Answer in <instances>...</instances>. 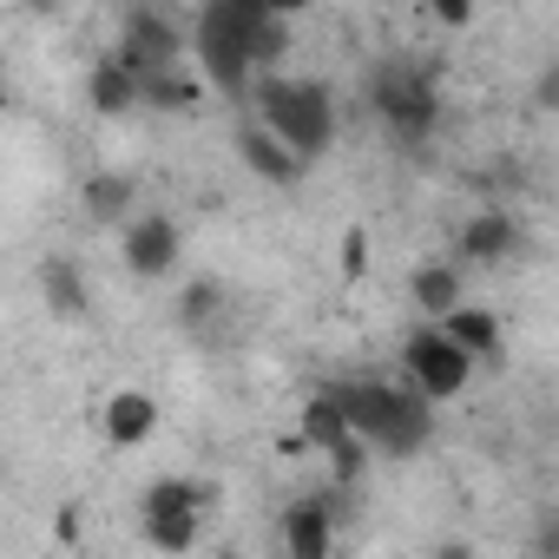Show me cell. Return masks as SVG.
I'll use <instances>...</instances> for the list:
<instances>
[{
  "instance_id": "obj_5",
  "label": "cell",
  "mask_w": 559,
  "mask_h": 559,
  "mask_svg": "<svg viewBox=\"0 0 559 559\" xmlns=\"http://www.w3.org/2000/svg\"><path fill=\"white\" fill-rule=\"evenodd\" d=\"M402 362H408V389H421L428 402H454V395L467 389V376H474V356L454 349L435 323L402 343Z\"/></svg>"
},
{
  "instance_id": "obj_2",
  "label": "cell",
  "mask_w": 559,
  "mask_h": 559,
  "mask_svg": "<svg viewBox=\"0 0 559 559\" xmlns=\"http://www.w3.org/2000/svg\"><path fill=\"white\" fill-rule=\"evenodd\" d=\"M257 119L284 139V145H297L304 158H323L330 145H336V93H330V80H284V73H257Z\"/></svg>"
},
{
  "instance_id": "obj_12",
  "label": "cell",
  "mask_w": 559,
  "mask_h": 559,
  "mask_svg": "<svg viewBox=\"0 0 559 559\" xmlns=\"http://www.w3.org/2000/svg\"><path fill=\"white\" fill-rule=\"evenodd\" d=\"M40 297H47V310H53V317H67V323L93 317V290H86V270H80L73 257H40Z\"/></svg>"
},
{
  "instance_id": "obj_9",
  "label": "cell",
  "mask_w": 559,
  "mask_h": 559,
  "mask_svg": "<svg viewBox=\"0 0 559 559\" xmlns=\"http://www.w3.org/2000/svg\"><path fill=\"white\" fill-rule=\"evenodd\" d=\"M454 243H461V263H507V257H520L526 224L513 211H474Z\"/></svg>"
},
{
  "instance_id": "obj_21",
  "label": "cell",
  "mask_w": 559,
  "mask_h": 559,
  "mask_svg": "<svg viewBox=\"0 0 559 559\" xmlns=\"http://www.w3.org/2000/svg\"><path fill=\"white\" fill-rule=\"evenodd\" d=\"M217 310H224V290L211 284V276H191V284L178 290V323H185V330H204Z\"/></svg>"
},
{
  "instance_id": "obj_23",
  "label": "cell",
  "mask_w": 559,
  "mask_h": 559,
  "mask_svg": "<svg viewBox=\"0 0 559 559\" xmlns=\"http://www.w3.org/2000/svg\"><path fill=\"white\" fill-rule=\"evenodd\" d=\"M336 270L349 276V284H356V276L369 270V230H343V250H336Z\"/></svg>"
},
{
  "instance_id": "obj_26",
  "label": "cell",
  "mask_w": 559,
  "mask_h": 559,
  "mask_svg": "<svg viewBox=\"0 0 559 559\" xmlns=\"http://www.w3.org/2000/svg\"><path fill=\"white\" fill-rule=\"evenodd\" d=\"M263 8H270V14H284V21H297V14L310 8V0H263Z\"/></svg>"
},
{
  "instance_id": "obj_14",
  "label": "cell",
  "mask_w": 559,
  "mask_h": 559,
  "mask_svg": "<svg viewBox=\"0 0 559 559\" xmlns=\"http://www.w3.org/2000/svg\"><path fill=\"white\" fill-rule=\"evenodd\" d=\"M284 546H290L297 559H323V552L336 546V526H330V500H297V507L284 513Z\"/></svg>"
},
{
  "instance_id": "obj_1",
  "label": "cell",
  "mask_w": 559,
  "mask_h": 559,
  "mask_svg": "<svg viewBox=\"0 0 559 559\" xmlns=\"http://www.w3.org/2000/svg\"><path fill=\"white\" fill-rule=\"evenodd\" d=\"M330 395H336L343 421H349L376 454L408 461V454H421L428 435H435V402H428L421 389H395V382L356 376V382H330Z\"/></svg>"
},
{
  "instance_id": "obj_11",
  "label": "cell",
  "mask_w": 559,
  "mask_h": 559,
  "mask_svg": "<svg viewBox=\"0 0 559 559\" xmlns=\"http://www.w3.org/2000/svg\"><path fill=\"white\" fill-rule=\"evenodd\" d=\"M435 330H441L454 349H467L474 362H493V356H500V317L480 310V304H454V310H441Z\"/></svg>"
},
{
  "instance_id": "obj_27",
  "label": "cell",
  "mask_w": 559,
  "mask_h": 559,
  "mask_svg": "<svg viewBox=\"0 0 559 559\" xmlns=\"http://www.w3.org/2000/svg\"><path fill=\"white\" fill-rule=\"evenodd\" d=\"M552 99H559V73L546 67V73H539V106H552Z\"/></svg>"
},
{
  "instance_id": "obj_3",
  "label": "cell",
  "mask_w": 559,
  "mask_h": 559,
  "mask_svg": "<svg viewBox=\"0 0 559 559\" xmlns=\"http://www.w3.org/2000/svg\"><path fill=\"white\" fill-rule=\"evenodd\" d=\"M263 14H270L263 0H204V14H198V27H191L204 86L243 93V86L257 80V67H250V34H257Z\"/></svg>"
},
{
  "instance_id": "obj_7",
  "label": "cell",
  "mask_w": 559,
  "mask_h": 559,
  "mask_svg": "<svg viewBox=\"0 0 559 559\" xmlns=\"http://www.w3.org/2000/svg\"><path fill=\"white\" fill-rule=\"evenodd\" d=\"M126 230V270L132 276H145V284H158V276H171L178 270V250H185V237H178V217H165V211H139V217H126L119 224Z\"/></svg>"
},
{
  "instance_id": "obj_16",
  "label": "cell",
  "mask_w": 559,
  "mask_h": 559,
  "mask_svg": "<svg viewBox=\"0 0 559 559\" xmlns=\"http://www.w3.org/2000/svg\"><path fill=\"white\" fill-rule=\"evenodd\" d=\"M80 211H86V224H126V217H132V178L93 171V178L80 185Z\"/></svg>"
},
{
  "instance_id": "obj_18",
  "label": "cell",
  "mask_w": 559,
  "mask_h": 559,
  "mask_svg": "<svg viewBox=\"0 0 559 559\" xmlns=\"http://www.w3.org/2000/svg\"><path fill=\"white\" fill-rule=\"evenodd\" d=\"M408 297H415V310L435 323V317L454 310L467 290H461V270H454V263H421V270H415V284H408Z\"/></svg>"
},
{
  "instance_id": "obj_28",
  "label": "cell",
  "mask_w": 559,
  "mask_h": 559,
  "mask_svg": "<svg viewBox=\"0 0 559 559\" xmlns=\"http://www.w3.org/2000/svg\"><path fill=\"white\" fill-rule=\"evenodd\" d=\"M14 99V86H8V67H0V106H8Z\"/></svg>"
},
{
  "instance_id": "obj_10",
  "label": "cell",
  "mask_w": 559,
  "mask_h": 559,
  "mask_svg": "<svg viewBox=\"0 0 559 559\" xmlns=\"http://www.w3.org/2000/svg\"><path fill=\"white\" fill-rule=\"evenodd\" d=\"M99 428H106L112 448H145V441L158 435V402H152L145 389H119V395H106Z\"/></svg>"
},
{
  "instance_id": "obj_15",
  "label": "cell",
  "mask_w": 559,
  "mask_h": 559,
  "mask_svg": "<svg viewBox=\"0 0 559 559\" xmlns=\"http://www.w3.org/2000/svg\"><path fill=\"white\" fill-rule=\"evenodd\" d=\"M86 99H93V112H106V119H126L132 106H139V80L106 53L93 73H86Z\"/></svg>"
},
{
  "instance_id": "obj_25",
  "label": "cell",
  "mask_w": 559,
  "mask_h": 559,
  "mask_svg": "<svg viewBox=\"0 0 559 559\" xmlns=\"http://www.w3.org/2000/svg\"><path fill=\"white\" fill-rule=\"evenodd\" d=\"M60 539H80V507H60V526H53Z\"/></svg>"
},
{
  "instance_id": "obj_24",
  "label": "cell",
  "mask_w": 559,
  "mask_h": 559,
  "mask_svg": "<svg viewBox=\"0 0 559 559\" xmlns=\"http://www.w3.org/2000/svg\"><path fill=\"white\" fill-rule=\"evenodd\" d=\"M428 14H435L441 27H454V34H461V27L474 21V0H428Z\"/></svg>"
},
{
  "instance_id": "obj_20",
  "label": "cell",
  "mask_w": 559,
  "mask_h": 559,
  "mask_svg": "<svg viewBox=\"0 0 559 559\" xmlns=\"http://www.w3.org/2000/svg\"><path fill=\"white\" fill-rule=\"evenodd\" d=\"M304 448H330V441H343L349 435V421H343V408H336V395L330 389H317L310 395V408H304Z\"/></svg>"
},
{
  "instance_id": "obj_13",
  "label": "cell",
  "mask_w": 559,
  "mask_h": 559,
  "mask_svg": "<svg viewBox=\"0 0 559 559\" xmlns=\"http://www.w3.org/2000/svg\"><path fill=\"white\" fill-rule=\"evenodd\" d=\"M139 106H158V112H198L204 106V73H191L185 60L158 67L139 80Z\"/></svg>"
},
{
  "instance_id": "obj_19",
  "label": "cell",
  "mask_w": 559,
  "mask_h": 559,
  "mask_svg": "<svg viewBox=\"0 0 559 559\" xmlns=\"http://www.w3.org/2000/svg\"><path fill=\"white\" fill-rule=\"evenodd\" d=\"M139 533H145V546H158V552H191V546L204 539L198 513H139Z\"/></svg>"
},
{
  "instance_id": "obj_4",
  "label": "cell",
  "mask_w": 559,
  "mask_h": 559,
  "mask_svg": "<svg viewBox=\"0 0 559 559\" xmlns=\"http://www.w3.org/2000/svg\"><path fill=\"white\" fill-rule=\"evenodd\" d=\"M369 106H376V119L389 126L395 145H428V132L441 126L435 73L415 67V60H382V67L369 73Z\"/></svg>"
},
{
  "instance_id": "obj_22",
  "label": "cell",
  "mask_w": 559,
  "mask_h": 559,
  "mask_svg": "<svg viewBox=\"0 0 559 559\" xmlns=\"http://www.w3.org/2000/svg\"><path fill=\"white\" fill-rule=\"evenodd\" d=\"M323 454H330V467H336V480H362V474H369V441H362L356 428H349L343 441H330Z\"/></svg>"
},
{
  "instance_id": "obj_6",
  "label": "cell",
  "mask_w": 559,
  "mask_h": 559,
  "mask_svg": "<svg viewBox=\"0 0 559 559\" xmlns=\"http://www.w3.org/2000/svg\"><path fill=\"white\" fill-rule=\"evenodd\" d=\"M112 60H119L132 80H145V73L185 60V34H178V21L158 14V8H126V21H119V53H112Z\"/></svg>"
},
{
  "instance_id": "obj_17",
  "label": "cell",
  "mask_w": 559,
  "mask_h": 559,
  "mask_svg": "<svg viewBox=\"0 0 559 559\" xmlns=\"http://www.w3.org/2000/svg\"><path fill=\"white\" fill-rule=\"evenodd\" d=\"M211 480H191V474H165L139 493V513H204L211 507Z\"/></svg>"
},
{
  "instance_id": "obj_8",
  "label": "cell",
  "mask_w": 559,
  "mask_h": 559,
  "mask_svg": "<svg viewBox=\"0 0 559 559\" xmlns=\"http://www.w3.org/2000/svg\"><path fill=\"white\" fill-rule=\"evenodd\" d=\"M237 158H243V171H257V178H263V185H276V191L304 185V171H310V158H304L297 145H284V139H276L263 119L237 132Z\"/></svg>"
}]
</instances>
